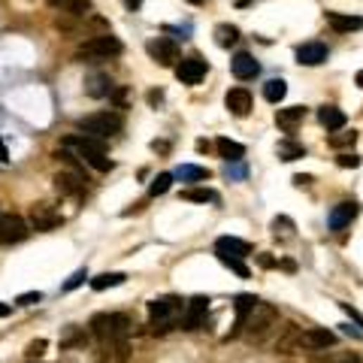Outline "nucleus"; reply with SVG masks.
Returning <instances> with one entry per match:
<instances>
[{
    "label": "nucleus",
    "instance_id": "13d9d810",
    "mask_svg": "<svg viewBox=\"0 0 363 363\" xmlns=\"http://www.w3.org/2000/svg\"><path fill=\"white\" fill-rule=\"evenodd\" d=\"M188 4H194V6H197V4H206V0H188Z\"/></svg>",
    "mask_w": 363,
    "mask_h": 363
},
{
    "label": "nucleus",
    "instance_id": "7ed1b4c3",
    "mask_svg": "<svg viewBox=\"0 0 363 363\" xmlns=\"http://www.w3.org/2000/svg\"><path fill=\"white\" fill-rule=\"evenodd\" d=\"M91 333L100 339V345H113V342H127V333H130V318L121 315V312H97L91 318Z\"/></svg>",
    "mask_w": 363,
    "mask_h": 363
},
{
    "label": "nucleus",
    "instance_id": "4468645a",
    "mask_svg": "<svg viewBox=\"0 0 363 363\" xmlns=\"http://www.w3.org/2000/svg\"><path fill=\"white\" fill-rule=\"evenodd\" d=\"M357 212H360V206L355 203V200H345V203L333 206L330 215H327V227H330V230H345L351 221L357 218Z\"/></svg>",
    "mask_w": 363,
    "mask_h": 363
},
{
    "label": "nucleus",
    "instance_id": "4c0bfd02",
    "mask_svg": "<svg viewBox=\"0 0 363 363\" xmlns=\"http://www.w3.org/2000/svg\"><path fill=\"white\" fill-rule=\"evenodd\" d=\"M85 279H88V272H85V269H76V272H73V276H70V279L64 281V285H60V291H64V294H70V291H76V288H79V285H82V281H85Z\"/></svg>",
    "mask_w": 363,
    "mask_h": 363
},
{
    "label": "nucleus",
    "instance_id": "a878e982",
    "mask_svg": "<svg viewBox=\"0 0 363 363\" xmlns=\"http://www.w3.org/2000/svg\"><path fill=\"white\" fill-rule=\"evenodd\" d=\"M125 281H127L125 272H103V276L91 279V288H94V291H106V288H118V285H125Z\"/></svg>",
    "mask_w": 363,
    "mask_h": 363
},
{
    "label": "nucleus",
    "instance_id": "a211bd4d",
    "mask_svg": "<svg viewBox=\"0 0 363 363\" xmlns=\"http://www.w3.org/2000/svg\"><path fill=\"white\" fill-rule=\"evenodd\" d=\"M327 46L324 43H302L300 49H297V60L302 67H318V64H324L327 60Z\"/></svg>",
    "mask_w": 363,
    "mask_h": 363
},
{
    "label": "nucleus",
    "instance_id": "0eeeda50",
    "mask_svg": "<svg viewBox=\"0 0 363 363\" xmlns=\"http://www.w3.org/2000/svg\"><path fill=\"white\" fill-rule=\"evenodd\" d=\"M30 234V224L15 215V212H6V215H0V246H18V242H25Z\"/></svg>",
    "mask_w": 363,
    "mask_h": 363
},
{
    "label": "nucleus",
    "instance_id": "b1692460",
    "mask_svg": "<svg viewBox=\"0 0 363 363\" xmlns=\"http://www.w3.org/2000/svg\"><path fill=\"white\" fill-rule=\"evenodd\" d=\"M218 151H221V158H224L227 164H239V160L246 158V146H239V143H234V139H227V136L218 139Z\"/></svg>",
    "mask_w": 363,
    "mask_h": 363
},
{
    "label": "nucleus",
    "instance_id": "864d4df0",
    "mask_svg": "<svg viewBox=\"0 0 363 363\" xmlns=\"http://www.w3.org/2000/svg\"><path fill=\"white\" fill-rule=\"evenodd\" d=\"M0 160H6V146L0 143Z\"/></svg>",
    "mask_w": 363,
    "mask_h": 363
},
{
    "label": "nucleus",
    "instance_id": "6ab92c4d",
    "mask_svg": "<svg viewBox=\"0 0 363 363\" xmlns=\"http://www.w3.org/2000/svg\"><path fill=\"white\" fill-rule=\"evenodd\" d=\"M85 94L88 97H113L115 94V85H113V79L103 76V73H91L85 76Z\"/></svg>",
    "mask_w": 363,
    "mask_h": 363
},
{
    "label": "nucleus",
    "instance_id": "2eb2a0df",
    "mask_svg": "<svg viewBox=\"0 0 363 363\" xmlns=\"http://www.w3.org/2000/svg\"><path fill=\"white\" fill-rule=\"evenodd\" d=\"M224 106L230 109V115L246 118L251 113V94H248V88H230L227 97H224Z\"/></svg>",
    "mask_w": 363,
    "mask_h": 363
},
{
    "label": "nucleus",
    "instance_id": "a18cd8bd",
    "mask_svg": "<svg viewBox=\"0 0 363 363\" xmlns=\"http://www.w3.org/2000/svg\"><path fill=\"white\" fill-rule=\"evenodd\" d=\"M160 100H164V91H148V103H160Z\"/></svg>",
    "mask_w": 363,
    "mask_h": 363
},
{
    "label": "nucleus",
    "instance_id": "a19ab883",
    "mask_svg": "<svg viewBox=\"0 0 363 363\" xmlns=\"http://www.w3.org/2000/svg\"><path fill=\"white\" fill-rule=\"evenodd\" d=\"M43 300V294H39V291H27V294H18V306H34V302H39Z\"/></svg>",
    "mask_w": 363,
    "mask_h": 363
},
{
    "label": "nucleus",
    "instance_id": "603ef678",
    "mask_svg": "<svg viewBox=\"0 0 363 363\" xmlns=\"http://www.w3.org/2000/svg\"><path fill=\"white\" fill-rule=\"evenodd\" d=\"M197 151H209V143H206V139H197Z\"/></svg>",
    "mask_w": 363,
    "mask_h": 363
},
{
    "label": "nucleus",
    "instance_id": "393cba45",
    "mask_svg": "<svg viewBox=\"0 0 363 363\" xmlns=\"http://www.w3.org/2000/svg\"><path fill=\"white\" fill-rule=\"evenodd\" d=\"M309 363H360V355L357 351H321Z\"/></svg>",
    "mask_w": 363,
    "mask_h": 363
},
{
    "label": "nucleus",
    "instance_id": "58836bf2",
    "mask_svg": "<svg viewBox=\"0 0 363 363\" xmlns=\"http://www.w3.org/2000/svg\"><path fill=\"white\" fill-rule=\"evenodd\" d=\"M49 342L46 339H34V342H27V348H25V355L27 360H37V357H43V351H46Z\"/></svg>",
    "mask_w": 363,
    "mask_h": 363
},
{
    "label": "nucleus",
    "instance_id": "dca6fc26",
    "mask_svg": "<svg viewBox=\"0 0 363 363\" xmlns=\"http://www.w3.org/2000/svg\"><path fill=\"white\" fill-rule=\"evenodd\" d=\"M215 255L218 257H236V260H242V257L251 255V248H248V242H242L236 236H221L215 242Z\"/></svg>",
    "mask_w": 363,
    "mask_h": 363
},
{
    "label": "nucleus",
    "instance_id": "8fccbe9b",
    "mask_svg": "<svg viewBox=\"0 0 363 363\" xmlns=\"http://www.w3.org/2000/svg\"><path fill=\"white\" fill-rule=\"evenodd\" d=\"M9 312H13V306H9V302H0V318H6Z\"/></svg>",
    "mask_w": 363,
    "mask_h": 363
},
{
    "label": "nucleus",
    "instance_id": "6e6d98bb",
    "mask_svg": "<svg viewBox=\"0 0 363 363\" xmlns=\"http://www.w3.org/2000/svg\"><path fill=\"white\" fill-rule=\"evenodd\" d=\"M49 4H52V6H60V4H67V0H49Z\"/></svg>",
    "mask_w": 363,
    "mask_h": 363
},
{
    "label": "nucleus",
    "instance_id": "aec40b11",
    "mask_svg": "<svg viewBox=\"0 0 363 363\" xmlns=\"http://www.w3.org/2000/svg\"><path fill=\"white\" fill-rule=\"evenodd\" d=\"M302 118H306V109L302 106H288V109H279L276 113V125L285 130V134H294V130L302 125Z\"/></svg>",
    "mask_w": 363,
    "mask_h": 363
},
{
    "label": "nucleus",
    "instance_id": "2f4dec72",
    "mask_svg": "<svg viewBox=\"0 0 363 363\" xmlns=\"http://www.w3.org/2000/svg\"><path fill=\"white\" fill-rule=\"evenodd\" d=\"M272 236L276 239H291L294 236V221H291L288 215H279V218H272Z\"/></svg>",
    "mask_w": 363,
    "mask_h": 363
},
{
    "label": "nucleus",
    "instance_id": "cd10ccee",
    "mask_svg": "<svg viewBox=\"0 0 363 363\" xmlns=\"http://www.w3.org/2000/svg\"><path fill=\"white\" fill-rule=\"evenodd\" d=\"M182 197L191 200V203H218V194L209 188H185L182 191Z\"/></svg>",
    "mask_w": 363,
    "mask_h": 363
},
{
    "label": "nucleus",
    "instance_id": "5701e85b",
    "mask_svg": "<svg viewBox=\"0 0 363 363\" xmlns=\"http://www.w3.org/2000/svg\"><path fill=\"white\" fill-rule=\"evenodd\" d=\"M324 15H327V25L336 30V34H351V30L363 27L360 15H342V13H324Z\"/></svg>",
    "mask_w": 363,
    "mask_h": 363
},
{
    "label": "nucleus",
    "instance_id": "473e14b6",
    "mask_svg": "<svg viewBox=\"0 0 363 363\" xmlns=\"http://www.w3.org/2000/svg\"><path fill=\"white\" fill-rule=\"evenodd\" d=\"M327 143L333 148H345V146H355L357 143V130H336V134L327 136Z\"/></svg>",
    "mask_w": 363,
    "mask_h": 363
},
{
    "label": "nucleus",
    "instance_id": "f8f14e48",
    "mask_svg": "<svg viewBox=\"0 0 363 363\" xmlns=\"http://www.w3.org/2000/svg\"><path fill=\"white\" fill-rule=\"evenodd\" d=\"M336 345V333L333 330H324V327H309L300 333V351H327Z\"/></svg>",
    "mask_w": 363,
    "mask_h": 363
},
{
    "label": "nucleus",
    "instance_id": "ea45409f",
    "mask_svg": "<svg viewBox=\"0 0 363 363\" xmlns=\"http://www.w3.org/2000/svg\"><path fill=\"white\" fill-rule=\"evenodd\" d=\"M221 260V264H224L227 269H234L236 272V276H242V279H248V267L246 264H242V260H236V257H218Z\"/></svg>",
    "mask_w": 363,
    "mask_h": 363
},
{
    "label": "nucleus",
    "instance_id": "72a5a7b5",
    "mask_svg": "<svg viewBox=\"0 0 363 363\" xmlns=\"http://www.w3.org/2000/svg\"><path fill=\"white\" fill-rule=\"evenodd\" d=\"M88 333L79 330V327H67V333L60 336V348H73V345H85Z\"/></svg>",
    "mask_w": 363,
    "mask_h": 363
},
{
    "label": "nucleus",
    "instance_id": "423d86ee",
    "mask_svg": "<svg viewBox=\"0 0 363 363\" xmlns=\"http://www.w3.org/2000/svg\"><path fill=\"white\" fill-rule=\"evenodd\" d=\"M121 55V39L113 34H97V37H88L82 46L76 49V60H109Z\"/></svg>",
    "mask_w": 363,
    "mask_h": 363
},
{
    "label": "nucleus",
    "instance_id": "3c124183",
    "mask_svg": "<svg viewBox=\"0 0 363 363\" xmlns=\"http://www.w3.org/2000/svg\"><path fill=\"white\" fill-rule=\"evenodd\" d=\"M151 148H155V151H167L170 146H167V143H158V139H155V143H151Z\"/></svg>",
    "mask_w": 363,
    "mask_h": 363
},
{
    "label": "nucleus",
    "instance_id": "de8ad7c7",
    "mask_svg": "<svg viewBox=\"0 0 363 363\" xmlns=\"http://www.w3.org/2000/svg\"><path fill=\"white\" fill-rule=\"evenodd\" d=\"M309 182H312V176H302V173H300V176H294V185H297V188L309 185Z\"/></svg>",
    "mask_w": 363,
    "mask_h": 363
},
{
    "label": "nucleus",
    "instance_id": "1a4fd4ad",
    "mask_svg": "<svg viewBox=\"0 0 363 363\" xmlns=\"http://www.w3.org/2000/svg\"><path fill=\"white\" fill-rule=\"evenodd\" d=\"M206 70H209V64L203 58L191 55V58H182L176 64V79L182 85H200L203 82V76H206Z\"/></svg>",
    "mask_w": 363,
    "mask_h": 363
},
{
    "label": "nucleus",
    "instance_id": "c9c22d12",
    "mask_svg": "<svg viewBox=\"0 0 363 363\" xmlns=\"http://www.w3.org/2000/svg\"><path fill=\"white\" fill-rule=\"evenodd\" d=\"M255 306H257V297H251V294H239V297H236V321L246 318Z\"/></svg>",
    "mask_w": 363,
    "mask_h": 363
},
{
    "label": "nucleus",
    "instance_id": "bb28decb",
    "mask_svg": "<svg viewBox=\"0 0 363 363\" xmlns=\"http://www.w3.org/2000/svg\"><path fill=\"white\" fill-rule=\"evenodd\" d=\"M173 176L182 179V182H203V179H209V170L206 167H194V164H182Z\"/></svg>",
    "mask_w": 363,
    "mask_h": 363
},
{
    "label": "nucleus",
    "instance_id": "39448f33",
    "mask_svg": "<svg viewBox=\"0 0 363 363\" xmlns=\"http://www.w3.org/2000/svg\"><path fill=\"white\" fill-rule=\"evenodd\" d=\"M121 115L118 113H91V115H85V118H79V134L82 136H91V139H109V136H115L118 130H121Z\"/></svg>",
    "mask_w": 363,
    "mask_h": 363
},
{
    "label": "nucleus",
    "instance_id": "c85d7f7f",
    "mask_svg": "<svg viewBox=\"0 0 363 363\" xmlns=\"http://www.w3.org/2000/svg\"><path fill=\"white\" fill-rule=\"evenodd\" d=\"M288 94V85H285V79H269V82L264 85V97L269 100V103H281Z\"/></svg>",
    "mask_w": 363,
    "mask_h": 363
},
{
    "label": "nucleus",
    "instance_id": "6e6552de",
    "mask_svg": "<svg viewBox=\"0 0 363 363\" xmlns=\"http://www.w3.org/2000/svg\"><path fill=\"white\" fill-rule=\"evenodd\" d=\"M60 212H55L49 203H37V206H30V215H27V224L30 230H37V234H49V230H55L60 227Z\"/></svg>",
    "mask_w": 363,
    "mask_h": 363
},
{
    "label": "nucleus",
    "instance_id": "c756f323",
    "mask_svg": "<svg viewBox=\"0 0 363 363\" xmlns=\"http://www.w3.org/2000/svg\"><path fill=\"white\" fill-rule=\"evenodd\" d=\"M276 151H279V158H281V160H297V158H306V148H302L300 143H294V139H281Z\"/></svg>",
    "mask_w": 363,
    "mask_h": 363
},
{
    "label": "nucleus",
    "instance_id": "09e8293b",
    "mask_svg": "<svg viewBox=\"0 0 363 363\" xmlns=\"http://www.w3.org/2000/svg\"><path fill=\"white\" fill-rule=\"evenodd\" d=\"M121 4H125V6L130 9V13H134V9H139V6H143V0H121Z\"/></svg>",
    "mask_w": 363,
    "mask_h": 363
},
{
    "label": "nucleus",
    "instance_id": "49530a36",
    "mask_svg": "<svg viewBox=\"0 0 363 363\" xmlns=\"http://www.w3.org/2000/svg\"><path fill=\"white\" fill-rule=\"evenodd\" d=\"M342 309H345V312H348V315H351V318H355V321H357V324H363V315H357V312H355V309H351V306H348V302H342Z\"/></svg>",
    "mask_w": 363,
    "mask_h": 363
},
{
    "label": "nucleus",
    "instance_id": "f03ea898",
    "mask_svg": "<svg viewBox=\"0 0 363 363\" xmlns=\"http://www.w3.org/2000/svg\"><path fill=\"white\" fill-rule=\"evenodd\" d=\"M60 148L73 151V155L82 160V164H88L91 170H97V173H109L113 170V160L106 158L103 146L97 143V139L91 136H82V134H73V136H64V143H60Z\"/></svg>",
    "mask_w": 363,
    "mask_h": 363
},
{
    "label": "nucleus",
    "instance_id": "ddd939ff",
    "mask_svg": "<svg viewBox=\"0 0 363 363\" xmlns=\"http://www.w3.org/2000/svg\"><path fill=\"white\" fill-rule=\"evenodd\" d=\"M209 297H191L188 300V306H185V315H182V327L185 330H197L200 324H203V318H206V312H209Z\"/></svg>",
    "mask_w": 363,
    "mask_h": 363
},
{
    "label": "nucleus",
    "instance_id": "9d476101",
    "mask_svg": "<svg viewBox=\"0 0 363 363\" xmlns=\"http://www.w3.org/2000/svg\"><path fill=\"white\" fill-rule=\"evenodd\" d=\"M146 52H148V58L155 60V64H160V67H173L176 60H179V46H176L170 37H155V39H148Z\"/></svg>",
    "mask_w": 363,
    "mask_h": 363
},
{
    "label": "nucleus",
    "instance_id": "7c9ffc66",
    "mask_svg": "<svg viewBox=\"0 0 363 363\" xmlns=\"http://www.w3.org/2000/svg\"><path fill=\"white\" fill-rule=\"evenodd\" d=\"M236 39H239V27H234V25H218L215 27V43L221 49H230Z\"/></svg>",
    "mask_w": 363,
    "mask_h": 363
},
{
    "label": "nucleus",
    "instance_id": "79ce46f5",
    "mask_svg": "<svg viewBox=\"0 0 363 363\" xmlns=\"http://www.w3.org/2000/svg\"><path fill=\"white\" fill-rule=\"evenodd\" d=\"M336 164H339V167H351V170H355V167H360V155H339V158H336Z\"/></svg>",
    "mask_w": 363,
    "mask_h": 363
},
{
    "label": "nucleus",
    "instance_id": "5fc2aeb1",
    "mask_svg": "<svg viewBox=\"0 0 363 363\" xmlns=\"http://www.w3.org/2000/svg\"><path fill=\"white\" fill-rule=\"evenodd\" d=\"M355 82H357L360 88H363V70H360V73H357V79H355Z\"/></svg>",
    "mask_w": 363,
    "mask_h": 363
},
{
    "label": "nucleus",
    "instance_id": "f3484780",
    "mask_svg": "<svg viewBox=\"0 0 363 363\" xmlns=\"http://www.w3.org/2000/svg\"><path fill=\"white\" fill-rule=\"evenodd\" d=\"M230 70H234V76L236 79H255L257 73H260V64L255 60V55H248V52H236L234 55V60H230Z\"/></svg>",
    "mask_w": 363,
    "mask_h": 363
},
{
    "label": "nucleus",
    "instance_id": "4be33fe9",
    "mask_svg": "<svg viewBox=\"0 0 363 363\" xmlns=\"http://www.w3.org/2000/svg\"><path fill=\"white\" fill-rule=\"evenodd\" d=\"M300 333H302V327H297V324H285V327H281V336L276 339V351H281V355L300 351Z\"/></svg>",
    "mask_w": 363,
    "mask_h": 363
},
{
    "label": "nucleus",
    "instance_id": "37998d69",
    "mask_svg": "<svg viewBox=\"0 0 363 363\" xmlns=\"http://www.w3.org/2000/svg\"><path fill=\"white\" fill-rule=\"evenodd\" d=\"M224 173H227V179H246V167H242V164L230 167V164H227V170H224Z\"/></svg>",
    "mask_w": 363,
    "mask_h": 363
},
{
    "label": "nucleus",
    "instance_id": "f704fd0d",
    "mask_svg": "<svg viewBox=\"0 0 363 363\" xmlns=\"http://www.w3.org/2000/svg\"><path fill=\"white\" fill-rule=\"evenodd\" d=\"M173 173H160L155 182H151V185H148V194L151 197H158V194H167V191H170V185H173Z\"/></svg>",
    "mask_w": 363,
    "mask_h": 363
},
{
    "label": "nucleus",
    "instance_id": "20e7f679",
    "mask_svg": "<svg viewBox=\"0 0 363 363\" xmlns=\"http://www.w3.org/2000/svg\"><path fill=\"white\" fill-rule=\"evenodd\" d=\"M185 306L179 297H160L148 302V318H151V330L155 333H167L176 324H182V315H185Z\"/></svg>",
    "mask_w": 363,
    "mask_h": 363
},
{
    "label": "nucleus",
    "instance_id": "bf43d9fd",
    "mask_svg": "<svg viewBox=\"0 0 363 363\" xmlns=\"http://www.w3.org/2000/svg\"><path fill=\"white\" fill-rule=\"evenodd\" d=\"M30 363H34V360H30Z\"/></svg>",
    "mask_w": 363,
    "mask_h": 363
},
{
    "label": "nucleus",
    "instance_id": "412c9836",
    "mask_svg": "<svg viewBox=\"0 0 363 363\" xmlns=\"http://www.w3.org/2000/svg\"><path fill=\"white\" fill-rule=\"evenodd\" d=\"M318 121L330 130V134H336V130H345V121L348 118H345V113H342L339 106H321L318 109Z\"/></svg>",
    "mask_w": 363,
    "mask_h": 363
},
{
    "label": "nucleus",
    "instance_id": "c03bdc74",
    "mask_svg": "<svg viewBox=\"0 0 363 363\" xmlns=\"http://www.w3.org/2000/svg\"><path fill=\"white\" fill-rule=\"evenodd\" d=\"M257 264L264 267V269H272V267H279V260L269 257V255H257Z\"/></svg>",
    "mask_w": 363,
    "mask_h": 363
},
{
    "label": "nucleus",
    "instance_id": "f257e3e1",
    "mask_svg": "<svg viewBox=\"0 0 363 363\" xmlns=\"http://www.w3.org/2000/svg\"><path fill=\"white\" fill-rule=\"evenodd\" d=\"M276 324H279V309H276V306H269V302H260V300H257V306L251 309L242 321H236L234 336L242 330L248 342H264L269 333L276 330Z\"/></svg>",
    "mask_w": 363,
    "mask_h": 363
},
{
    "label": "nucleus",
    "instance_id": "e433bc0d",
    "mask_svg": "<svg viewBox=\"0 0 363 363\" xmlns=\"http://www.w3.org/2000/svg\"><path fill=\"white\" fill-rule=\"evenodd\" d=\"M88 9H91V0H67V13L76 15V18L88 15Z\"/></svg>",
    "mask_w": 363,
    "mask_h": 363
},
{
    "label": "nucleus",
    "instance_id": "4d7b16f0",
    "mask_svg": "<svg viewBox=\"0 0 363 363\" xmlns=\"http://www.w3.org/2000/svg\"><path fill=\"white\" fill-rule=\"evenodd\" d=\"M236 4H239V6H248V4H251V0H236Z\"/></svg>",
    "mask_w": 363,
    "mask_h": 363
},
{
    "label": "nucleus",
    "instance_id": "9b49d317",
    "mask_svg": "<svg viewBox=\"0 0 363 363\" xmlns=\"http://www.w3.org/2000/svg\"><path fill=\"white\" fill-rule=\"evenodd\" d=\"M55 188H58V194H64V197H82L85 194V176H82V170H58L55 173Z\"/></svg>",
    "mask_w": 363,
    "mask_h": 363
}]
</instances>
